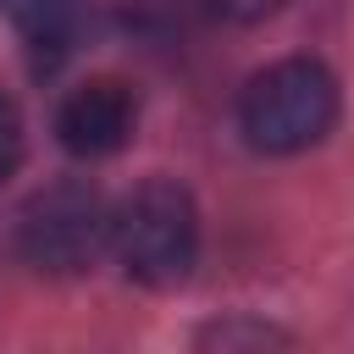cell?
I'll use <instances>...</instances> for the list:
<instances>
[{
  "label": "cell",
  "instance_id": "cell-1",
  "mask_svg": "<svg viewBox=\"0 0 354 354\" xmlns=\"http://www.w3.org/2000/svg\"><path fill=\"white\" fill-rule=\"evenodd\" d=\"M111 254L138 288H177L199 266V205L183 183L149 177L111 210Z\"/></svg>",
  "mask_w": 354,
  "mask_h": 354
},
{
  "label": "cell",
  "instance_id": "cell-2",
  "mask_svg": "<svg viewBox=\"0 0 354 354\" xmlns=\"http://www.w3.org/2000/svg\"><path fill=\"white\" fill-rule=\"evenodd\" d=\"M337 122V77L315 55H288L254 72L238 94V133L260 155H299Z\"/></svg>",
  "mask_w": 354,
  "mask_h": 354
},
{
  "label": "cell",
  "instance_id": "cell-3",
  "mask_svg": "<svg viewBox=\"0 0 354 354\" xmlns=\"http://www.w3.org/2000/svg\"><path fill=\"white\" fill-rule=\"evenodd\" d=\"M11 243L22 266L44 277H77L100 260V249H111V205L100 199L94 183H77V177L44 183L39 194L22 199L11 221Z\"/></svg>",
  "mask_w": 354,
  "mask_h": 354
},
{
  "label": "cell",
  "instance_id": "cell-4",
  "mask_svg": "<svg viewBox=\"0 0 354 354\" xmlns=\"http://www.w3.org/2000/svg\"><path fill=\"white\" fill-rule=\"evenodd\" d=\"M138 127V94L122 83V77H88L77 83L61 111H55V138L66 155L77 160H105L116 155Z\"/></svg>",
  "mask_w": 354,
  "mask_h": 354
},
{
  "label": "cell",
  "instance_id": "cell-5",
  "mask_svg": "<svg viewBox=\"0 0 354 354\" xmlns=\"http://www.w3.org/2000/svg\"><path fill=\"white\" fill-rule=\"evenodd\" d=\"M0 17L11 22V33L22 39V50L33 55V66H55L77 50L83 39V0H0Z\"/></svg>",
  "mask_w": 354,
  "mask_h": 354
},
{
  "label": "cell",
  "instance_id": "cell-6",
  "mask_svg": "<svg viewBox=\"0 0 354 354\" xmlns=\"http://www.w3.org/2000/svg\"><path fill=\"white\" fill-rule=\"evenodd\" d=\"M199 343L205 348H266V343H293V337L266 326V321H216L199 332Z\"/></svg>",
  "mask_w": 354,
  "mask_h": 354
},
{
  "label": "cell",
  "instance_id": "cell-7",
  "mask_svg": "<svg viewBox=\"0 0 354 354\" xmlns=\"http://www.w3.org/2000/svg\"><path fill=\"white\" fill-rule=\"evenodd\" d=\"M17 166H22V111H17V100L0 88V183L17 177Z\"/></svg>",
  "mask_w": 354,
  "mask_h": 354
},
{
  "label": "cell",
  "instance_id": "cell-8",
  "mask_svg": "<svg viewBox=\"0 0 354 354\" xmlns=\"http://www.w3.org/2000/svg\"><path fill=\"white\" fill-rule=\"evenodd\" d=\"M210 17H227V22H260V17H277L288 0H199Z\"/></svg>",
  "mask_w": 354,
  "mask_h": 354
}]
</instances>
